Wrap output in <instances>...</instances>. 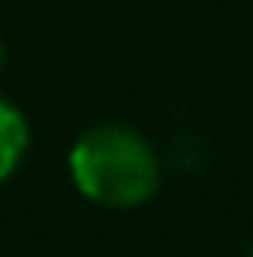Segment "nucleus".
<instances>
[{
  "mask_svg": "<svg viewBox=\"0 0 253 257\" xmlns=\"http://www.w3.org/2000/svg\"><path fill=\"white\" fill-rule=\"evenodd\" d=\"M77 191L104 209H135L160 188V160L146 136L125 125H94L70 150Z\"/></svg>",
  "mask_w": 253,
  "mask_h": 257,
  "instance_id": "obj_1",
  "label": "nucleus"
},
{
  "mask_svg": "<svg viewBox=\"0 0 253 257\" xmlns=\"http://www.w3.org/2000/svg\"><path fill=\"white\" fill-rule=\"evenodd\" d=\"M25 153H28V122L7 97H0V181L21 167Z\"/></svg>",
  "mask_w": 253,
  "mask_h": 257,
  "instance_id": "obj_2",
  "label": "nucleus"
},
{
  "mask_svg": "<svg viewBox=\"0 0 253 257\" xmlns=\"http://www.w3.org/2000/svg\"><path fill=\"white\" fill-rule=\"evenodd\" d=\"M4 63H7V45H4V39H0V73H4Z\"/></svg>",
  "mask_w": 253,
  "mask_h": 257,
  "instance_id": "obj_3",
  "label": "nucleus"
},
{
  "mask_svg": "<svg viewBox=\"0 0 253 257\" xmlns=\"http://www.w3.org/2000/svg\"><path fill=\"white\" fill-rule=\"evenodd\" d=\"M246 257H253V250H250V254H246Z\"/></svg>",
  "mask_w": 253,
  "mask_h": 257,
  "instance_id": "obj_4",
  "label": "nucleus"
}]
</instances>
